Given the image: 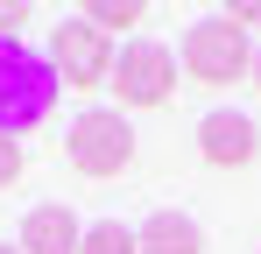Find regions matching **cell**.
I'll use <instances>...</instances> for the list:
<instances>
[{"mask_svg":"<svg viewBox=\"0 0 261 254\" xmlns=\"http://www.w3.org/2000/svg\"><path fill=\"white\" fill-rule=\"evenodd\" d=\"M57 64L36 57L21 36H0V134L21 141V127H43L57 106Z\"/></svg>","mask_w":261,"mask_h":254,"instance_id":"1","label":"cell"},{"mask_svg":"<svg viewBox=\"0 0 261 254\" xmlns=\"http://www.w3.org/2000/svg\"><path fill=\"white\" fill-rule=\"evenodd\" d=\"M176 64H184V78H198V85H233V78L254 71V36L240 21H226V14H205V21L184 29Z\"/></svg>","mask_w":261,"mask_h":254,"instance_id":"2","label":"cell"},{"mask_svg":"<svg viewBox=\"0 0 261 254\" xmlns=\"http://www.w3.org/2000/svg\"><path fill=\"white\" fill-rule=\"evenodd\" d=\"M64 156H71L78 176H120V169L134 163V127H127V113L85 106V113L71 120V134H64Z\"/></svg>","mask_w":261,"mask_h":254,"instance_id":"3","label":"cell"},{"mask_svg":"<svg viewBox=\"0 0 261 254\" xmlns=\"http://www.w3.org/2000/svg\"><path fill=\"white\" fill-rule=\"evenodd\" d=\"M176 71H184V64L170 57V42H148V36H141V42H127V49L113 57V99L134 106V113L170 106V99H176Z\"/></svg>","mask_w":261,"mask_h":254,"instance_id":"4","label":"cell"},{"mask_svg":"<svg viewBox=\"0 0 261 254\" xmlns=\"http://www.w3.org/2000/svg\"><path fill=\"white\" fill-rule=\"evenodd\" d=\"M49 64H57L64 85L92 92V85L113 78V36L92 29V21H57V36H49Z\"/></svg>","mask_w":261,"mask_h":254,"instance_id":"5","label":"cell"},{"mask_svg":"<svg viewBox=\"0 0 261 254\" xmlns=\"http://www.w3.org/2000/svg\"><path fill=\"white\" fill-rule=\"evenodd\" d=\"M198 156L212 169H247L261 156V127L247 120V113H233V106H219V113L198 120Z\"/></svg>","mask_w":261,"mask_h":254,"instance_id":"6","label":"cell"},{"mask_svg":"<svg viewBox=\"0 0 261 254\" xmlns=\"http://www.w3.org/2000/svg\"><path fill=\"white\" fill-rule=\"evenodd\" d=\"M78 240H85V226H78L71 205H36L21 219V233H14L21 254H78Z\"/></svg>","mask_w":261,"mask_h":254,"instance_id":"7","label":"cell"},{"mask_svg":"<svg viewBox=\"0 0 261 254\" xmlns=\"http://www.w3.org/2000/svg\"><path fill=\"white\" fill-rule=\"evenodd\" d=\"M141 254H205V226L191 212H155L148 226H134Z\"/></svg>","mask_w":261,"mask_h":254,"instance_id":"8","label":"cell"},{"mask_svg":"<svg viewBox=\"0 0 261 254\" xmlns=\"http://www.w3.org/2000/svg\"><path fill=\"white\" fill-rule=\"evenodd\" d=\"M141 14H148V0H78V21L106 29V36H113V29H134Z\"/></svg>","mask_w":261,"mask_h":254,"instance_id":"9","label":"cell"},{"mask_svg":"<svg viewBox=\"0 0 261 254\" xmlns=\"http://www.w3.org/2000/svg\"><path fill=\"white\" fill-rule=\"evenodd\" d=\"M78 254H141V240H134V226H120V219H99V226H85Z\"/></svg>","mask_w":261,"mask_h":254,"instance_id":"10","label":"cell"},{"mask_svg":"<svg viewBox=\"0 0 261 254\" xmlns=\"http://www.w3.org/2000/svg\"><path fill=\"white\" fill-rule=\"evenodd\" d=\"M21 169H29L21 141H14V134H0V191H7V184H21Z\"/></svg>","mask_w":261,"mask_h":254,"instance_id":"11","label":"cell"},{"mask_svg":"<svg viewBox=\"0 0 261 254\" xmlns=\"http://www.w3.org/2000/svg\"><path fill=\"white\" fill-rule=\"evenodd\" d=\"M29 7H36V0H0V36H14V29L29 21Z\"/></svg>","mask_w":261,"mask_h":254,"instance_id":"12","label":"cell"},{"mask_svg":"<svg viewBox=\"0 0 261 254\" xmlns=\"http://www.w3.org/2000/svg\"><path fill=\"white\" fill-rule=\"evenodd\" d=\"M226 21H240V29H261V0H226Z\"/></svg>","mask_w":261,"mask_h":254,"instance_id":"13","label":"cell"},{"mask_svg":"<svg viewBox=\"0 0 261 254\" xmlns=\"http://www.w3.org/2000/svg\"><path fill=\"white\" fill-rule=\"evenodd\" d=\"M247 78H254V85H261V42H254V71H247Z\"/></svg>","mask_w":261,"mask_h":254,"instance_id":"14","label":"cell"},{"mask_svg":"<svg viewBox=\"0 0 261 254\" xmlns=\"http://www.w3.org/2000/svg\"><path fill=\"white\" fill-rule=\"evenodd\" d=\"M0 254H21V247H0Z\"/></svg>","mask_w":261,"mask_h":254,"instance_id":"15","label":"cell"}]
</instances>
